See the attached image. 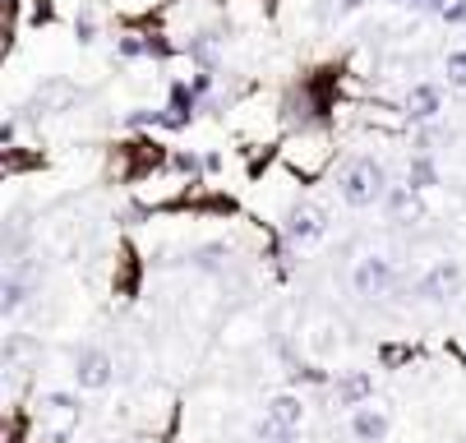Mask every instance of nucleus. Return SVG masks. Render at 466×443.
I'll return each instance as SVG.
<instances>
[{
	"label": "nucleus",
	"mask_w": 466,
	"mask_h": 443,
	"mask_svg": "<svg viewBox=\"0 0 466 443\" xmlns=\"http://www.w3.org/2000/svg\"><path fill=\"white\" fill-rule=\"evenodd\" d=\"M388 189L392 185H388V171L379 157H351L338 176V195L347 208H374L388 199Z\"/></svg>",
	"instance_id": "f257e3e1"
},
{
	"label": "nucleus",
	"mask_w": 466,
	"mask_h": 443,
	"mask_svg": "<svg viewBox=\"0 0 466 443\" xmlns=\"http://www.w3.org/2000/svg\"><path fill=\"white\" fill-rule=\"evenodd\" d=\"M84 93H79V84H70V79H60V75H51V79H42L37 88H33V97L19 106V120H37V116H60V111H70L75 102H79Z\"/></svg>",
	"instance_id": "f03ea898"
},
{
	"label": "nucleus",
	"mask_w": 466,
	"mask_h": 443,
	"mask_svg": "<svg viewBox=\"0 0 466 443\" xmlns=\"http://www.w3.org/2000/svg\"><path fill=\"white\" fill-rule=\"evenodd\" d=\"M70 374H75L79 393H102V388H111V378H116V360H111L106 347H79Z\"/></svg>",
	"instance_id": "7ed1b4c3"
},
{
	"label": "nucleus",
	"mask_w": 466,
	"mask_h": 443,
	"mask_svg": "<svg viewBox=\"0 0 466 443\" xmlns=\"http://www.w3.org/2000/svg\"><path fill=\"white\" fill-rule=\"evenodd\" d=\"M37 287H42V264L33 255L10 259V268H5V314H10V319L37 296Z\"/></svg>",
	"instance_id": "20e7f679"
},
{
	"label": "nucleus",
	"mask_w": 466,
	"mask_h": 443,
	"mask_svg": "<svg viewBox=\"0 0 466 443\" xmlns=\"http://www.w3.org/2000/svg\"><path fill=\"white\" fill-rule=\"evenodd\" d=\"M282 236H287L291 249H309V245H319L328 236V213L314 208V204H296L287 213V222H282Z\"/></svg>",
	"instance_id": "39448f33"
},
{
	"label": "nucleus",
	"mask_w": 466,
	"mask_h": 443,
	"mask_svg": "<svg viewBox=\"0 0 466 443\" xmlns=\"http://www.w3.org/2000/svg\"><path fill=\"white\" fill-rule=\"evenodd\" d=\"M392 282H397V268H392L388 255H365V259L351 268V287H356V296H365V300L388 296Z\"/></svg>",
	"instance_id": "423d86ee"
},
{
	"label": "nucleus",
	"mask_w": 466,
	"mask_h": 443,
	"mask_svg": "<svg viewBox=\"0 0 466 443\" xmlns=\"http://www.w3.org/2000/svg\"><path fill=\"white\" fill-rule=\"evenodd\" d=\"M461 291V264L457 259H439L434 268H425V277L416 282V296L425 305H448Z\"/></svg>",
	"instance_id": "0eeeda50"
},
{
	"label": "nucleus",
	"mask_w": 466,
	"mask_h": 443,
	"mask_svg": "<svg viewBox=\"0 0 466 443\" xmlns=\"http://www.w3.org/2000/svg\"><path fill=\"white\" fill-rule=\"evenodd\" d=\"M370 398H374V374L370 369H347V374L332 378V402L338 407L360 411V407H370Z\"/></svg>",
	"instance_id": "6e6552de"
},
{
	"label": "nucleus",
	"mask_w": 466,
	"mask_h": 443,
	"mask_svg": "<svg viewBox=\"0 0 466 443\" xmlns=\"http://www.w3.org/2000/svg\"><path fill=\"white\" fill-rule=\"evenodd\" d=\"M79 416H84V407H79L75 393H46V398H42V420L51 425L56 438L70 434V429L79 425Z\"/></svg>",
	"instance_id": "1a4fd4ad"
},
{
	"label": "nucleus",
	"mask_w": 466,
	"mask_h": 443,
	"mask_svg": "<svg viewBox=\"0 0 466 443\" xmlns=\"http://www.w3.org/2000/svg\"><path fill=\"white\" fill-rule=\"evenodd\" d=\"M439 111H443V88L439 84H411V93H407V120L411 125H430V120H439Z\"/></svg>",
	"instance_id": "9d476101"
},
{
	"label": "nucleus",
	"mask_w": 466,
	"mask_h": 443,
	"mask_svg": "<svg viewBox=\"0 0 466 443\" xmlns=\"http://www.w3.org/2000/svg\"><path fill=\"white\" fill-rule=\"evenodd\" d=\"M263 420H273L282 429H300L305 425V402L296 393H273L268 402H263Z\"/></svg>",
	"instance_id": "9b49d317"
},
{
	"label": "nucleus",
	"mask_w": 466,
	"mask_h": 443,
	"mask_svg": "<svg viewBox=\"0 0 466 443\" xmlns=\"http://www.w3.org/2000/svg\"><path fill=\"white\" fill-rule=\"evenodd\" d=\"M194 111H198V93H194L185 79H176V84H171V106H167V130H180V125H189Z\"/></svg>",
	"instance_id": "f8f14e48"
},
{
	"label": "nucleus",
	"mask_w": 466,
	"mask_h": 443,
	"mask_svg": "<svg viewBox=\"0 0 466 443\" xmlns=\"http://www.w3.org/2000/svg\"><path fill=\"white\" fill-rule=\"evenodd\" d=\"M351 434H356V443H383L388 438V416L379 407H360V411H351Z\"/></svg>",
	"instance_id": "ddd939ff"
},
{
	"label": "nucleus",
	"mask_w": 466,
	"mask_h": 443,
	"mask_svg": "<svg viewBox=\"0 0 466 443\" xmlns=\"http://www.w3.org/2000/svg\"><path fill=\"white\" fill-rule=\"evenodd\" d=\"M383 208H388L392 222H416V217H420V199H416L411 185H392L388 199H383Z\"/></svg>",
	"instance_id": "4468645a"
},
{
	"label": "nucleus",
	"mask_w": 466,
	"mask_h": 443,
	"mask_svg": "<svg viewBox=\"0 0 466 443\" xmlns=\"http://www.w3.org/2000/svg\"><path fill=\"white\" fill-rule=\"evenodd\" d=\"M218 46H222V37L218 33H198V37H189V60H194V65L198 70H213L218 75Z\"/></svg>",
	"instance_id": "2eb2a0df"
},
{
	"label": "nucleus",
	"mask_w": 466,
	"mask_h": 443,
	"mask_svg": "<svg viewBox=\"0 0 466 443\" xmlns=\"http://www.w3.org/2000/svg\"><path fill=\"white\" fill-rule=\"evenodd\" d=\"M407 185L416 189V195H420V189H434V185H439V166H434L430 153H416V157H411V166H407Z\"/></svg>",
	"instance_id": "dca6fc26"
},
{
	"label": "nucleus",
	"mask_w": 466,
	"mask_h": 443,
	"mask_svg": "<svg viewBox=\"0 0 466 443\" xmlns=\"http://www.w3.org/2000/svg\"><path fill=\"white\" fill-rule=\"evenodd\" d=\"M443 75H448V88H461V93H466V46L448 51V60H443Z\"/></svg>",
	"instance_id": "f3484780"
},
{
	"label": "nucleus",
	"mask_w": 466,
	"mask_h": 443,
	"mask_svg": "<svg viewBox=\"0 0 466 443\" xmlns=\"http://www.w3.org/2000/svg\"><path fill=\"white\" fill-rule=\"evenodd\" d=\"M254 438H258V443H296L300 429H282V425H273V420H258V425H254Z\"/></svg>",
	"instance_id": "a211bd4d"
},
{
	"label": "nucleus",
	"mask_w": 466,
	"mask_h": 443,
	"mask_svg": "<svg viewBox=\"0 0 466 443\" xmlns=\"http://www.w3.org/2000/svg\"><path fill=\"white\" fill-rule=\"evenodd\" d=\"M116 51H120L125 60H135V55H153L157 46H153V42H139V37H120V42H116Z\"/></svg>",
	"instance_id": "6ab92c4d"
},
{
	"label": "nucleus",
	"mask_w": 466,
	"mask_h": 443,
	"mask_svg": "<svg viewBox=\"0 0 466 443\" xmlns=\"http://www.w3.org/2000/svg\"><path fill=\"white\" fill-rule=\"evenodd\" d=\"M365 5H370V0H328V19H347V15H356Z\"/></svg>",
	"instance_id": "aec40b11"
},
{
	"label": "nucleus",
	"mask_w": 466,
	"mask_h": 443,
	"mask_svg": "<svg viewBox=\"0 0 466 443\" xmlns=\"http://www.w3.org/2000/svg\"><path fill=\"white\" fill-rule=\"evenodd\" d=\"M75 37H79L84 46H88V42H97V19H93L88 10H84V15L75 19Z\"/></svg>",
	"instance_id": "412c9836"
},
{
	"label": "nucleus",
	"mask_w": 466,
	"mask_h": 443,
	"mask_svg": "<svg viewBox=\"0 0 466 443\" xmlns=\"http://www.w3.org/2000/svg\"><path fill=\"white\" fill-rule=\"evenodd\" d=\"M439 19H443V24H466V0H448Z\"/></svg>",
	"instance_id": "4be33fe9"
},
{
	"label": "nucleus",
	"mask_w": 466,
	"mask_h": 443,
	"mask_svg": "<svg viewBox=\"0 0 466 443\" xmlns=\"http://www.w3.org/2000/svg\"><path fill=\"white\" fill-rule=\"evenodd\" d=\"M443 5H448V0H407L411 15H443Z\"/></svg>",
	"instance_id": "5701e85b"
},
{
	"label": "nucleus",
	"mask_w": 466,
	"mask_h": 443,
	"mask_svg": "<svg viewBox=\"0 0 466 443\" xmlns=\"http://www.w3.org/2000/svg\"><path fill=\"white\" fill-rule=\"evenodd\" d=\"M176 166H180V171H189V176H194V171H198V166H204V162H198V157H194V153H176Z\"/></svg>",
	"instance_id": "b1692460"
},
{
	"label": "nucleus",
	"mask_w": 466,
	"mask_h": 443,
	"mask_svg": "<svg viewBox=\"0 0 466 443\" xmlns=\"http://www.w3.org/2000/svg\"><path fill=\"white\" fill-rule=\"evenodd\" d=\"M388 5H407V0H388Z\"/></svg>",
	"instance_id": "393cba45"
}]
</instances>
